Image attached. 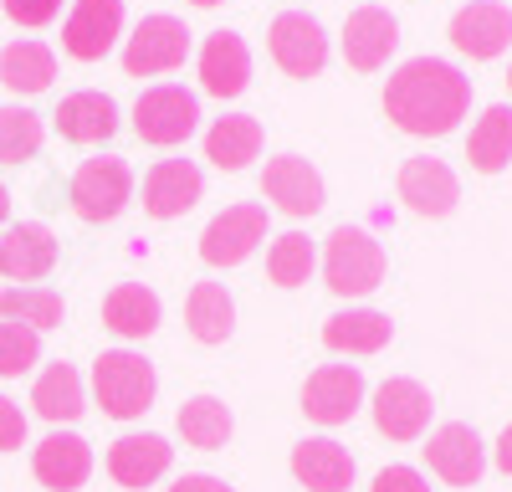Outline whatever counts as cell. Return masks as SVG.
I'll return each instance as SVG.
<instances>
[{"instance_id":"obj_1","label":"cell","mask_w":512,"mask_h":492,"mask_svg":"<svg viewBox=\"0 0 512 492\" xmlns=\"http://www.w3.org/2000/svg\"><path fill=\"white\" fill-rule=\"evenodd\" d=\"M472 108V77H461L441 57H410L384 82V113L395 118V129L415 139H441Z\"/></svg>"},{"instance_id":"obj_2","label":"cell","mask_w":512,"mask_h":492,"mask_svg":"<svg viewBox=\"0 0 512 492\" xmlns=\"http://www.w3.org/2000/svg\"><path fill=\"white\" fill-rule=\"evenodd\" d=\"M154 390H159V375L154 364L134 349H103L93 359V395L103 405V416L113 421H139L144 410L154 405Z\"/></svg>"},{"instance_id":"obj_3","label":"cell","mask_w":512,"mask_h":492,"mask_svg":"<svg viewBox=\"0 0 512 492\" xmlns=\"http://www.w3.org/2000/svg\"><path fill=\"white\" fill-rule=\"evenodd\" d=\"M390 277V257L364 226H338L323 246V282L338 298H369Z\"/></svg>"},{"instance_id":"obj_4","label":"cell","mask_w":512,"mask_h":492,"mask_svg":"<svg viewBox=\"0 0 512 492\" xmlns=\"http://www.w3.org/2000/svg\"><path fill=\"white\" fill-rule=\"evenodd\" d=\"M262 241H267V205L262 200L226 205V211L210 216V226L200 231V262L205 267H241Z\"/></svg>"},{"instance_id":"obj_5","label":"cell","mask_w":512,"mask_h":492,"mask_svg":"<svg viewBox=\"0 0 512 492\" xmlns=\"http://www.w3.org/2000/svg\"><path fill=\"white\" fill-rule=\"evenodd\" d=\"M67 195H72V211L82 216V221H93V226H103V221H113L128 200H134V170H128L123 159H82L77 164V175H72V185H67Z\"/></svg>"},{"instance_id":"obj_6","label":"cell","mask_w":512,"mask_h":492,"mask_svg":"<svg viewBox=\"0 0 512 492\" xmlns=\"http://www.w3.org/2000/svg\"><path fill=\"white\" fill-rule=\"evenodd\" d=\"M200 129V98L164 82V88H144L139 103H134V134L144 144H159V149H175L185 144L190 134Z\"/></svg>"},{"instance_id":"obj_7","label":"cell","mask_w":512,"mask_h":492,"mask_svg":"<svg viewBox=\"0 0 512 492\" xmlns=\"http://www.w3.org/2000/svg\"><path fill=\"white\" fill-rule=\"evenodd\" d=\"M431 410H436L431 390H425L420 380H405V375L384 380L369 400L374 431L390 436V441H420L425 431H431Z\"/></svg>"},{"instance_id":"obj_8","label":"cell","mask_w":512,"mask_h":492,"mask_svg":"<svg viewBox=\"0 0 512 492\" xmlns=\"http://www.w3.org/2000/svg\"><path fill=\"white\" fill-rule=\"evenodd\" d=\"M425 467H431L446 487H477L482 472H487V446L477 436V426L466 421H446L425 436Z\"/></svg>"},{"instance_id":"obj_9","label":"cell","mask_w":512,"mask_h":492,"mask_svg":"<svg viewBox=\"0 0 512 492\" xmlns=\"http://www.w3.org/2000/svg\"><path fill=\"white\" fill-rule=\"evenodd\" d=\"M267 52H272V62L287 72V77H318L323 67H328V36H323V26H318V16H308V11H282L277 21H272V31H267Z\"/></svg>"},{"instance_id":"obj_10","label":"cell","mask_w":512,"mask_h":492,"mask_svg":"<svg viewBox=\"0 0 512 492\" xmlns=\"http://www.w3.org/2000/svg\"><path fill=\"white\" fill-rule=\"evenodd\" d=\"M190 57V31L175 16H144L139 31L128 36L123 47V72L128 77H159V72H175Z\"/></svg>"},{"instance_id":"obj_11","label":"cell","mask_w":512,"mask_h":492,"mask_svg":"<svg viewBox=\"0 0 512 492\" xmlns=\"http://www.w3.org/2000/svg\"><path fill=\"white\" fill-rule=\"evenodd\" d=\"M451 47L472 62H492L512 47V6L502 0H472V6H461L446 26Z\"/></svg>"},{"instance_id":"obj_12","label":"cell","mask_w":512,"mask_h":492,"mask_svg":"<svg viewBox=\"0 0 512 492\" xmlns=\"http://www.w3.org/2000/svg\"><path fill=\"white\" fill-rule=\"evenodd\" d=\"M400 200L410 205L415 216L425 221H441L456 211V200H461V180L446 159H431V154H415L400 164V180H395Z\"/></svg>"},{"instance_id":"obj_13","label":"cell","mask_w":512,"mask_h":492,"mask_svg":"<svg viewBox=\"0 0 512 492\" xmlns=\"http://www.w3.org/2000/svg\"><path fill=\"white\" fill-rule=\"evenodd\" d=\"M364 405V369L359 364H323L303 385V410L318 426H344Z\"/></svg>"},{"instance_id":"obj_14","label":"cell","mask_w":512,"mask_h":492,"mask_svg":"<svg viewBox=\"0 0 512 492\" xmlns=\"http://www.w3.org/2000/svg\"><path fill=\"white\" fill-rule=\"evenodd\" d=\"M262 195L277 205L282 216L303 221V216L323 211V175L303 154H277V159H267V170H262Z\"/></svg>"},{"instance_id":"obj_15","label":"cell","mask_w":512,"mask_h":492,"mask_svg":"<svg viewBox=\"0 0 512 492\" xmlns=\"http://www.w3.org/2000/svg\"><path fill=\"white\" fill-rule=\"evenodd\" d=\"M123 36V0H77L67 26H62V47L77 62H103Z\"/></svg>"},{"instance_id":"obj_16","label":"cell","mask_w":512,"mask_h":492,"mask_svg":"<svg viewBox=\"0 0 512 492\" xmlns=\"http://www.w3.org/2000/svg\"><path fill=\"white\" fill-rule=\"evenodd\" d=\"M169 462H175V446H169L164 436H154V431H128L108 446V477L128 492L154 487L169 472Z\"/></svg>"},{"instance_id":"obj_17","label":"cell","mask_w":512,"mask_h":492,"mask_svg":"<svg viewBox=\"0 0 512 492\" xmlns=\"http://www.w3.org/2000/svg\"><path fill=\"white\" fill-rule=\"evenodd\" d=\"M400 47V21L384 11V6H359L349 11L344 21V62L354 72H379V67H390Z\"/></svg>"},{"instance_id":"obj_18","label":"cell","mask_w":512,"mask_h":492,"mask_svg":"<svg viewBox=\"0 0 512 492\" xmlns=\"http://www.w3.org/2000/svg\"><path fill=\"white\" fill-rule=\"evenodd\" d=\"M31 472L47 492H77L82 482L93 477V446L82 441L77 431H52L31 451Z\"/></svg>"},{"instance_id":"obj_19","label":"cell","mask_w":512,"mask_h":492,"mask_svg":"<svg viewBox=\"0 0 512 492\" xmlns=\"http://www.w3.org/2000/svg\"><path fill=\"white\" fill-rule=\"evenodd\" d=\"M57 257H62V246L41 221H21V226L0 231V277L36 282V277H47L57 267Z\"/></svg>"},{"instance_id":"obj_20","label":"cell","mask_w":512,"mask_h":492,"mask_svg":"<svg viewBox=\"0 0 512 492\" xmlns=\"http://www.w3.org/2000/svg\"><path fill=\"white\" fill-rule=\"evenodd\" d=\"M200 195H205V175H200V164H190V159H159L154 170L144 175V211L154 221L185 216Z\"/></svg>"},{"instance_id":"obj_21","label":"cell","mask_w":512,"mask_h":492,"mask_svg":"<svg viewBox=\"0 0 512 492\" xmlns=\"http://www.w3.org/2000/svg\"><path fill=\"white\" fill-rule=\"evenodd\" d=\"M251 82V52L236 31H210L200 47V88L210 98H241Z\"/></svg>"},{"instance_id":"obj_22","label":"cell","mask_w":512,"mask_h":492,"mask_svg":"<svg viewBox=\"0 0 512 492\" xmlns=\"http://www.w3.org/2000/svg\"><path fill=\"white\" fill-rule=\"evenodd\" d=\"M292 477L308 492H349L354 487V457L349 446H338L333 436H308L292 446Z\"/></svg>"},{"instance_id":"obj_23","label":"cell","mask_w":512,"mask_h":492,"mask_svg":"<svg viewBox=\"0 0 512 492\" xmlns=\"http://www.w3.org/2000/svg\"><path fill=\"white\" fill-rule=\"evenodd\" d=\"M57 123V134L67 144H108L118 134V103L108 93H93V88H82V93H67L52 113Z\"/></svg>"},{"instance_id":"obj_24","label":"cell","mask_w":512,"mask_h":492,"mask_svg":"<svg viewBox=\"0 0 512 492\" xmlns=\"http://www.w3.org/2000/svg\"><path fill=\"white\" fill-rule=\"evenodd\" d=\"M390 339H395V323L379 308H344L323 318V344L333 354H379Z\"/></svg>"},{"instance_id":"obj_25","label":"cell","mask_w":512,"mask_h":492,"mask_svg":"<svg viewBox=\"0 0 512 492\" xmlns=\"http://www.w3.org/2000/svg\"><path fill=\"white\" fill-rule=\"evenodd\" d=\"M262 144H267V134L251 113H226L205 129V159L216 164V170H231V175L246 170V164L262 154Z\"/></svg>"},{"instance_id":"obj_26","label":"cell","mask_w":512,"mask_h":492,"mask_svg":"<svg viewBox=\"0 0 512 492\" xmlns=\"http://www.w3.org/2000/svg\"><path fill=\"white\" fill-rule=\"evenodd\" d=\"M164 318V303L154 287L144 282H118L113 293L103 298V323L113 328L118 339H149Z\"/></svg>"},{"instance_id":"obj_27","label":"cell","mask_w":512,"mask_h":492,"mask_svg":"<svg viewBox=\"0 0 512 492\" xmlns=\"http://www.w3.org/2000/svg\"><path fill=\"white\" fill-rule=\"evenodd\" d=\"M31 405H36V416L52 421V426L77 421L82 410H88V390H82V375H77L67 359L47 364V369L36 375V385H31Z\"/></svg>"},{"instance_id":"obj_28","label":"cell","mask_w":512,"mask_h":492,"mask_svg":"<svg viewBox=\"0 0 512 492\" xmlns=\"http://www.w3.org/2000/svg\"><path fill=\"white\" fill-rule=\"evenodd\" d=\"M466 159H472V170H482V175H502L507 164H512V103H492L472 123Z\"/></svg>"},{"instance_id":"obj_29","label":"cell","mask_w":512,"mask_h":492,"mask_svg":"<svg viewBox=\"0 0 512 492\" xmlns=\"http://www.w3.org/2000/svg\"><path fill=\"white\" fill-rule=\"evenodd\" d=\"M185 323L200 344H226L236 334V303L221 282H195L185 298Z\"/></svg>"},{"instance_id":"obj_30","label":"cell","mask_w":512,"mask_h":492,"mask_svg":"<svg viewBox=\"0 0 512 492\" xmlns=\"http://www.w3.org/2000/svg\"><path fill=\"white\" fill-rule=\"evenodd\" d=\"M175 426H180L185 446H195V451H221V446L231 441V431H236V416H231V405L216 400V395H190V400L180 405Z\"/></svg>"},{"instance_id":"obj_31","label":"cell","mask_w":512,"mask_h":492,"mask_svg":"<svg viewBox=\"0 0 512 492\" xmlns=\"http://www.w3.org/2000/svg\"><path fill=\"white\" fill-rule=\"evenodd\" d=\"M57 77V57L52 47H41V41H11V47H0V82H6L11 93H47Z\"/></svg>"},{"instance_id":"obj_32","label":"cell","mask_w":512,"mask_h":492,"mask_svg":"<svg viewBox=\"0 0 512 492\" xmlns=\"http://www.w3.org/2000/svg\"><path fill=\"white\" fill-rule=\"evenodd\" d=\"M0 318L31 328V334H47V328H62L67 303L52 287H6V293H0Z\"/></svg>"},{"instance_id":"obj_33","label":"cell","mask_w":512,"mask_h":492,"mask_svg":"<svg viewBox=\"0 0 512 492\" xmlns=\"http://www.w3.org/2000/svg\"><path fill=\"white\" fill-rule=\"evenodd\" d=\"M313 267H318V252H313V241L303 231H287L267 246V277L277 287H303L313 277Z\"/></svg>"},{"instance_id":"obj_34","label":"cell","mask_w":512,"mask_h":492,"mask_svg":"<svg viewBox=\"0 0 512 492\" xmlns=\"http://www.w3.org/2000/svg\"><path fill=\"white\" fill-rule=\"evenodd\" d=\"M41 149V118L21 103L0 108V164H21Z\"/></svg>"},{"instance_id":"obj_35","label":"cell","mask_w":512,"mask_h":492,"mask_svg":"<svg viewBox=\"0 0 512 492\" xmlns=\"http://www.w3.org/2000/svg\"><path fill=\"white\" fill-rule=\"evenodd\" d=\"M36 359H41V334H31V328L0 318V380L26 375Z\"/></svg>"},{"instance_id":"obj_36","label":"cell","mask_w":512,"mask_h":492,"mask_svg":"<svg viewBox=\"0 0 512 492\" xmlns=\"http://www.w3.org/2000/svg\"><path fill=\"white\" fill-rule=\"evenodd\" d=\"M0 6H6L16 26H47L62 16V0H0Z\"/></svg>"},{"instance_id":"obj_37","label":"cell","mask_w":512,"mask_h":492,"mask_svg":"<svg viewBox=\"0 0 512 492\" xmlns=\"http://www.w3.org/2000/svg\"><path fill=\"white\" fill-rule=\"evenodd\" d=\"M21 446H26V410L11 395H0V451H21Z\"/></svg>"},{"instance_id":"obj_38","label":"cell","mask_w":512,"mask_h":492,"mask_svg":"<svg viewBox=\"0 0 512 492\" xmlns=\"http://www.w3.org/2000/svg\"><path fill=\"white\" fill-rule=\"evenodd\" d=\"M369 492H436L431 482H425L415 467H384L379 477H374V487Z\"/></svg>"},{"instance_id":"obj_39","label":"cell","mask_w":512,"mask_h":492,"mask_svg":"<svg viewBox=\"0 0 512 492\" xmlns=\"http://www.w3.org/2000/svg\"><path fill=\"white\" fill-rule=\"evenodd\" d=\"M164 492H236V487L221 482V477H210V472H185L175 487H164Z\"/></svg>"},{"instance_id":"obj_40","label":"cell","mask_w":512,"mask_h":492,"mask_svg":"<svg viewBox=\"0 0 512 492\" xmlns=\"http://www.w3.org/2000/svg\"><path fill=\"white\" fill-rule=\"evenodd\" d=\"M492 462H497V467H502V472L512 477V426H507V431L497 436V451H492Z\"/></svg>"},{"instance_id":"obj_41","label":"cell","mask_w":512,"mask_h":492,"mask_svg":"<svg viewBox=\"0 0 512 492\" xmlns=\"http://www.w3.org/2000/svg\"><path fill=\"white\" fill-rule=\"evenodd\" d=\"M6 216H11V190L0 185V226H6Z\"/></svg>"},{"instance_id":"obj_42","label":"cell","mask_w":512,"mask_h":492,"mask_svg":"<svg viewBox=\"0 0 512 492\" xmlns=\"http://www.w3.org/2000/svg\"><path fill=\"white\" fill-rule=\"evenodd\" d=\"M190 6H200V11H210V6H221V0H190Z\"/></svg>"},{"instance_id":"obj_43","label":"cell","mask_w":512,"mask_h":492,"mask_svg":"<svg viewBox=\"0 0 512 492\" xmlns=\"http://www.w3.org/2000/svg\"><path fill=\"white\" fill-rule=\"evenodd\" d=\"M507 88H512V72H507Z\"/></svg>"}]
</instances>
